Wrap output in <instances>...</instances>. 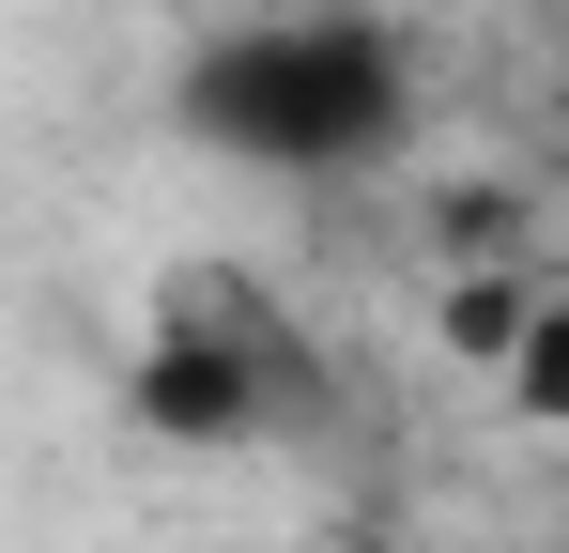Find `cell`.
Here are the masks:
<instances>
[{
  "instance_id": "cell-1",
  "label": "cell",
  "mask_w": 569,
  "mask_h": 553,
  "mask_svg": "<svg viewBox=\"0 0 569 553\" xmlns=\"http://www.w3.org/2000/svg\"><path fill=\"white\" fill-rule=\"evenodd\" d=\"M186 123L247 170H370L416 123V78L385 47V16H262L186 62Z\"/></svg>"
},
{
  "instance_id": "cell-2",
  "label": "cell",
  "mask_w": 569,
  "mask_h": 553,
  "mask_svg": "<svg viewBox=\"0 0 569 553\" xmlns=\"http://www.w3.org/2000/svg\"><path fill=\"white\" fill-rule=\"evenodd\" d=\"M508 400H523L539 431H569V292H555V308H539V339L508 354Z\"/></svg>"
},
{
  "instance_id": "cell-3",
  "label": "cell",
  "mask_w": 569,
  "mask_h": 553,
  "mask_svg": "<svg viewBox=\"0 0 569 553\" xmlns=\"http://www.w3.org/2000/svg\"><path fill=\"white\" fill-rule=\"evenodd\" d=\"M292 16H385V0H292Z\"/></svg>"
}]
</instances>
